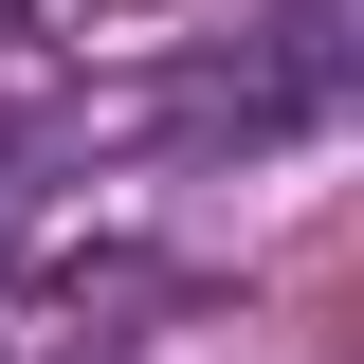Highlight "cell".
<instances>
[{"instance_id": "obj_2", "label": "cell", "mask_w": 364, "mask_h": 364, "mask_svg": "<svg viewBox=\"0 0 364 364\" xmlns=\"http://www.w3.org/2000/svg\"><path fill=\"white\" fill-rule=\"evenodd\" d=\"M0 237H18V164H0Z\"/></svg>"}, {"instance_id": "obj_1", "label": "cell", "mask_w": 364, "mask_h": 364, "mask_svg": "<svg viewBox=\"0 0 364 364\" xmlns=\"http://www.w3.org/2000/svg\"><path fill=\"white\" fill-rule=\"evenodd\" d=\"M273 91H364V0H291L273 18Z\"/></svg>"}]
</instances>
